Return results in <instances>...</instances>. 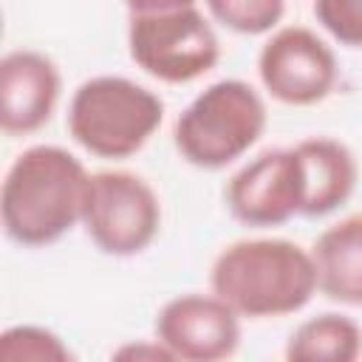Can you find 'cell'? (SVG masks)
I'll return each mask as SVG.
<instances>
[{
  "label": "cell",
  "mask_w": 362,
  "mask_h": 362,
  "mask_svg": "<svg viewBox=\"0 0 362 362\" xmlns=\"http://www.w3.org/2000/svg\"><path fill=\"white\" fill-rule=\"evenodd\" d=\"M82 226L99 252L133 257L156 240L161 201L141 175L130 170H99L88 175Z\"/></svg>",
  "instance_id": "6"
},
{
  "label": "cell",
  "mask_w": 362,
  "mask_h": 362,
  "mask_svg": "<svg viewBox=\"0 0 362 362\" xmlns=\"http://www.w3.org/2000/svg\"><path fill=\"white\" fill-rule=\"evenodd\" d=\"M164 102L156 90L116 74H99L76 85L68 102L71 139L96 158H130L158 130Z\"/></svg>",
  "instance_id": "3"
},
{
  "label": "cell",
  "mask_w": 362,
  "mask_h": 362,
  "mask_svg": "<svg viewBox=\"0 0 362 362\" xmlns=\"http://www.w3.org/2000/svg\"><path fill=\"white\" fill-rule=\"evenodd\" d=\"M204 6L209 20L243 37L272 34L286 14V0H204Z\"/></svg>",
  "instance_id": "14"
},
{
  "label": "cell",
  "mask_w": 362,
  "mask_h": 362,
  "mask_svg": "<svg viewBox=\"0 0 362 362\" xmlns=\"http://www.w3.org/2000/svg\"><path fill=\"white\" fill-rule=\"evenodd\" d=\"M0 359L6 362H71L68 342L45 325L20 322L0 334Z\"/></svg>",
  "instance_id": "15"
},
{
  "label": "cell",
  "mask_w": 362,
  "mask_h": 362,
  "mask_svg": "<svg viewBox=\"0 0 362 362\" xmlns=\"http://www.w3.org/2000/svg\"><path fill=\"white\" fill-rule=\"evenodd\" d=\"M283 354L291 362H354L362 354V328L348 314L325 311L303 320Z\"/></svg>",
  "instance_id": "13"
},
{
  "label": "cell",
  "mask_w": 362,
  "mask_h": 362,
  "mask_svg": "<svg viewBox=\"0 0 362 362\" xmlns=\"http://www.w3.org/2000/svg\"><path fill=\"white\" fill-rule=\"evenodd\" d=\"M113 359L124 362H173V354L153 337V339H139V342H124L113 351Z\"/></svg>",
  "instance_id": "17"
},
{
  "label": "cell",
  "mask_w": 362,
  "mask_h": 362,
  "mask_svg": "<svg viewBox=\"0 0 362 362\" xmlns=\"http://www.w3.org/2000/svg\"><path fill=\"white\" fill-rule=\"evenodd\" d=\"M257 76L272 99L308 107L331 96L339 65L334 48L308 25H277L257 54Z\"/></svg>",
  "instance_id": "7"
},
{
  "label": "cell",
  "mask_w": 362,
  "mask_h": 362,
  "mask_svg": "<svg viewBox=\"0 0 362 362\" xmlns=\"http://www.w3.org/2000/svg\"><path fill=\"white\" fill-rule=\"evenodd\" d=\"M85 164L59 144H31L6 170L0 187V223L17 246L40 249L82 223L88 189Z\"/></svg>",
  "instance_id": "1"
},
{
  "label": "cell",
  "mask_w": 362,
  "mask_h": 362,
  "mask_svg": "<svg viewBox=\"0 0 362 362\" xmlns=\"http://www.w3.org/2000/svg\"><path fill=\"white\" fill-rule=\"evenodd\" d=\"M62 76L37 48H14L0 59V127L8 136L37 133L57 110Z\"/></svg>",
  "instance_id": "10"
},
{
  "label": "cell",
  "mask_w": 362,
  "mask_h": 362,
  "mask_svg": "<svg viewBox=\"0 0 362 362\" xmlns=\"http://www.w3.org/2000/svg\"><path fill=\"white\" fill-rule=\"evenodd\" d=\"M317 291L339 305H362V212L339 218L311 246Z\"/></svg>",
  "instance_id": "12"
},
{
  "label": "cell",
  "mask_w": 362,
  "mask_h": 362,
  "mask_svg": "<svg viewBox=\"0 0 362 362\" xmlns=\"http://www.w3.org/2000/svg\"><path fill=\"white\" fill-rule=\"evenodd\" d=\"M320 28L348 48H362V0H314Z\"/></svg>",
  "instance_id": "16"
},
{
  "label": "cell",
  "mask_w": 362,
  "mask_h": 362,
  "mask_svg": "<svg viewBox=\"0 0 362 362\" xmlns=\"http://www.w3.org/2000/svg\"><path fill=\"white\" fill-rule=\"evenodd\" d=\"M240 314L215 291L170 297L156 314V339L181 362H221L240 348Z\"/></svg>",
  "instance_id": "9"
},
{
  "label": "cell",
  "mask_w": 362,
  "mask_h": 362,
  "mask_svg": "<svg viewBox=\"0 0 362 362\" xmlns=\"http://www.w3.org/2000/svg\"><path fill=\"white\" fill-rule=\"evenodd\" d=\"M209 291L243 320H269L303 311L317 294L311 249L288 238H243L218 252Z\"/></svg>",
  "instance_id": "2"
},
{
  "label": "cell",
  "mask_w": 362,
  "mask_h": 362,
  "mask_svg": "<svg viewBox=\"0 0 362 362\" xmlns=\"http://www.w3.org/2000/svg\"><path fill=\"white\" fill-rule=\"evenodd\" d=\"M130 14H153V11H173L184 6H198V0H124Z\"/></svg>",
  "instance_id": "18"
},
{
  "label": "cell",
  "mask_w": 362,
  "mask_h": 362,
  "mask_svg": "<svg viewBox=\"0 0 362 362\" xmlns=\"http://www.w3.org/2000/svg\"><path fill=\"white\" fill-rule=\"evenodd\" d=\"M229 215L252 229L283 226L303 215V167L294 147L263 150L246 161L223 189Z\"/></svg>",
  "instance_id": "8"
},
{
  "label": "cell",
  "mask_w": 362,
  "mask_h": 362,
  "mask_svg": "<svg viewBox=\"0 0 362 362\" xmlns=\"http://www.w3.org/2000/svg\"><path fill=\"white\" fill-rule=\"evenodd\" d=\"M269 110L255 85L218 79L206 85L175 119L178 156L198 170H223L243 158L263 136Z\"/></svg>",
  "instance_id": "4"
},
{
  "label": "cell",
  "mask_w": 362,
  "mask_h": 362,
  "mask_svg": "<svg viewBox=\"0 0 362 362\" xmlns=\"http://www.w3.org/2000/svg\"><path fill=\"white\" fill-rule=\"evenodd\" d=\"M294 150L303 167V218H325L348 204L359 181L351 147L331 136H308Z\"/></svg>",
  "instance_id": "11"
},
{
  "label": "cell",
  "mask_w": 362,
  "mask_h": 362,
  "mask_svg": "<svg viewBox=\"0 0 362 362\" xmlns=\"http://www.w3.org/2000/svg\"><path fill=\"white\" fill-rule=\"evenodd\" d=\"M130 59L153 79L184 85L209 74L221 59V40L212 20L198 6L173 11L130 14Z\"/></svg>",
  "instance_id": "5"
}]
</instances>
